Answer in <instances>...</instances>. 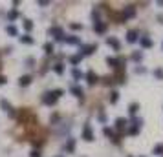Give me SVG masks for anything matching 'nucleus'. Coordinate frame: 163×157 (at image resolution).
I'll list each match as a JSON object with an SVG mask.
<instances>
[{
	"label": "nucleus",
	"mask_w": 163,
	"mask_h": 157,
	"mask_svg": "<svg viewBox=\"0 0 163 157\" xmlns=\"http://www.w3.org/2000/svg\"><path fill=\"white\" fill-rule=\"evenodd\" d=\"M141 46L143 48H152V40H150V38H141Z\"/></svg>",
	"instance_id": "obj_13"
},
{
	"label": "nucleus",
	"mask_w": 163,
	"mask_h": 157,
	"mask_svg": "<svg viewBox=\"0 0 163 157\" xmlns=\"http://www.w3.org/2000/svg\"><path fill=\"white\" fill-rule=\"evenodd\" d=\"M73 148H75V139H70V141H68V144H66V150L68 152H73Z\"/></svg>",
	"instance_id": "obj_17"
},
{
	"label": "nucleus",
	"mask_w": 163,
	"mask_h": 157,
	"mask_svg": "<svg viewBox=\"0 0 163 157\" xmlns=\"http://www.w3.org/2000/svg\"><path fill=\"white\" fill-rule=\"evenodd\" d=\"M72 29H81V24H72Z\"/></svg>",
	"instance_id": "obj_33"
},
{
	"label": "nucleus",
	"mask_w": 163,
	"mask_h": 157,
	"mask_svg": "<svg viewBox=\"0 0 163 157\" xmlns=\"http://www.w3.org/2000/svg\"><path fill=\"white\" fill-rule=\"evenodd\" d=\"M72 75H73V78H81V77H83V73L79 71L77 68H73V70H72Z\"/></svg>",
	"instance_id": "obj_21"
},
{
	"label": "nucleus",
	"mask_w": 163,
	"mask_h": 157,
	"mask_svg": "<svg viewBox=\"0 0 163 157\" xmlns=\"http://www.w3.org/2000/svg\"><path fill=\"white\" fill-rule=\"evenodd\" d=\"M29 82H31V77H29V75H24V77L20 78V86H28Z\"/></svg>",
	"instance_id": "obj_14"
},
{
	"label": "nucleus",
	"mask_w": 163,
	"mask_h": 157,
	"mask_svg": "<svg viewBox=\"0 0 163 157\" xmlns=\"http://www.w3.org/2000/svg\"><path fill=\"white\" fill-rule=\"evenodd\" d=\"M51 50H53V46H51V44H44V51H46L48 55H51V53H53Z\"/></svg>",
	"instance_id": "obj_25"
},
{
	"label": "nucleus",
	"mask_w": 163,
	"mask_h": 157,
	"mask_svg": "<svg viewBox=\"0 0 163 157\" xmlns=\"http://www.w3.org/2000/svg\"><path fill=\"white\" fill-rule=\"evenodd\" d=\"M83 139H85V141H93V132L90 128V124H85V130H83Z\"/></svg>",
	"instance_id": "obj_1"
},
{
	"label": "nucleus",
	"mask_w": 163,
	"mask_h": 157,
	"mask_svg": "<svg viewBox=\"0 0 163 157\" xmlns=\"http://www.w3.org/2000/svg\"><path fill=\"white\" fill-rule=\"evenodd\" d=\"M154 154H156V155H161V154H163V144H158V146H156V148H154Z\"/></svg>",
	"instance_id": "obj_26"
},
{
	"label": "nucleus",
	"mask_w": 163,
	"mask_h": 157,
	"mask_svg": "<svg viewBox=\"0 0 163 157\" xmlns=\"http://www.w3.org/2000/svg\"><path fill=\"white\" fill-rule=\"evenodd\" d=\"M53 70H55V73H62V71H64V66H62V64H55Z\"/></svg>",
	"instance_id": "obj_27"
},
{
	"label": "nucleus",
	"mask_w": 163,
	"mask_h": 157,
	"mask_svg": "<svg viewBox=\"0 0 163 157\" xmlns=\"http://www.w3.org/2000/svg\"><path fill=\"white\" fill-rule=\"evenodd\" d=\"M44 102H46V104L48 106H53V104H55V101H57V97H55V93H46V95H44V99H42Z\"/></svg>",
	"instance_id": "obj_2"
},
{
	"label": "nucleus",
	"mask_w": 163,
	"mask_h": 157,
	"mask_svg": "<svg viewBox=\"0 0 163 157\" xmlns=\"http://www.w3.org/2000/svg\"><path fill=\"white\" fill-rule=\"evenodd\" d=\"M108 44H110V46L114 48V50H117V51H119V42H117L116 40V38H108V40H106Z\"/></svg>",
	"instance_id": "obj_12"
},
{
	"label": "nucleus",
	"mask_w": 163,
	"mask_h": 157,
	"mask_svg": "<svg viewBox=\"0 0 163 157\" xmlns=\"http://www.w3.org/2000/svg\"><path fill=\"white\" fill-rule=\"evenodd\" d=\"M125 126H126V121H125V119H117V121H116V128H117V130H123Z\"/></svg>",
	"instance_id": "obj_11"
},
{
	"label": "nucleus",
	"mask_w": 163,
	"mask_h": 157,
	"mask_svg": "<svg viewBox=\"0 0 163 157\" xmlns=\"http://www.w3.org/2000/svg\"><path fill=\"white\" fill-rule=\"evenodd\" d=\"M70 62H72V64H79V62H81V55H73V57H70Z\"/></svg>",
	"instance_id": "obj_20"
},
{
	"label": "nucleus",
	"mask_w": 163,
	"mask_h": 157,
	"mask_svg": "<svg viewBox=\"0 0 163 157\" xmlns=\"http://www.w3.org/2000/svg\"><path fill=\"white\" fill-rule=\"evenodd\" d=\"M24 29H26V31L33 29V22H31V20H24Z\"/></svg>",
	"instance_id": "obj_22"
},
{
	"label": "nucleus",
	"mask_w": 163,
	"mask_h": 157,
	"mask_svg": "<svg viewBox=\"0 0 163 157\" xmlns=\"http://www.w3.org/2000/svg\"><path fill=\"white\" fill-rule=\"evenodd\" d=\"M103 134H106V135H112V130H110V128H105V130H103Z\"/></svg>",
	"instance_id": "obj_32"
},
{
	"label": "nucleus",
	"mask_w": 163,
	"mask_h": 157,
	"mask_svg": "<svg viewBox=\"0 0 163 157\" xmlns=\"http://www.w3.org/2000/svg\"><path fill=\"white\" fill-rule=\"evenodd\" d=\"M20 40H22L24 44H33V38L29 37V35H24V37H20Z\"/></svg>",
	"instance_id": "obj_18"
},
{
	"label": "nucleus",
	"mask_w": 163,
	"mask_h": 157,
	"mask_svg": "<svg viewBox=\"0 0 163 157\" xmlns=\"http://www.w3.org/2000/svg\"><path fill=\"white\" fill-rule=\"evenodd\" d=\"M134 7H132V6H126L125 7V11H123V17H125V18H130V17H134Z\"/></svg>",
	"instance_id": "obj_6"
},
{
	"label": "nucleus",
	"mask_w": 163,
	"mask_h": 157,
	"mask_svg": "<svg viewBox=\"0 0 163 157\" xmlns=\"http://www.w3.org/2000/svg\"><path fill=\"white\" fill-rule=\"evenodd\" d=\"M72 93H73V95H77L79 99H81V97H83V90H81V88H79V86H72Z\"/></svg>",
	"instance_id": "obj_10"
},
{
	"label": "nucleus",
	"mask_w": 163,
	"mask_h": 157,
	"mask_svg": "<svg viewBox=\"0 0 163 157\" xmlns=\"http://www.w3.org/2000/svg\"><path fill=\"white\" fill-rule=\"evenodd\" d=\"M95 31L97 33H105L106 31V24L105 22H95Z\"/></svg>",
	"instance_id": "obj_8"
},
{
	"label": "nucleus",
	"mask_w": 163,
	"mask_h": 157,
	"mask_svg": "<svg viewBox=\"0 0 163 157\" xmlns=\"http://www.w3.org/2000/svg\"><path fill=\"white\" fill-rule=\"evenodd\" d=\"M95 44H92V46H83V55H92L93 51H95Z\"/></svg>",
	"instance_id": "obj_5"
},
{
	"label": "nucleus",
	"mask_w": 163,
	"mask_h": 157,
	"mask_svg": "<svg viewBox=\"0 0 163 157\" xmlns=\"http://www.w3.org/2000/svg\"><path fill=\"white\" fill-rule=\"evenodd\" d=\"M137 108H139V104H137V102H134V104H130L128 106V111H130V115H134L136 111H137Z\"/></svg>",
	"instance_id": "obj_16"
},
{
	"label": "nucleus",
	"mask_w": 163,
	"mask_h": 157,
	"mask_svg": "<svg viewBox=\"0 0 163 157\" xmlns=\"http://www.w3.org/2000/svg\"><path fill=\"white\" fill-rule=\"evenodd\" d=\"M86 78H88V84H95V82H97V77H95V73H93V71L88 73Z\"/></svg>",
	"instance_id": "obj_9"
},
{
	"label": "nucleus",
	"mask_w": 163,
	"mask_h": 157,
	"mask_svg": "<svg viewBox=\"0 0 163 157\" xmlns=\"http://www.w3.org/2000/svg\"><path fill=\"white\" fill-rule=\"evenodd\" d=\"M50 33H51V35H55V40H61V38H64L62 29H61V28H51V29H50Z\"/></svg>",
	"instance_id": "obj_3"
},
{
	"label": "nucleus",
	"mask_w": 163,
	"mask_h": 157,
	"mask_svg": "<svg viewBox=\"0 0 163 157\" xmlns=\"http://www.w3.org/2000/svg\"><path fill=\"white\" fill-rule=\"evenodd\" d=\"M7 33H9L11 37H17V35H18V29L15 28V26H9V28H7Z\"/></svg>",
	"instance_id": "obj_15"
},
{
	"label": "nucleus",
	"mask_w": 163,
	"mask_h": 157,
	"mask_svg": "<svg viewBox=\"0 0 163 157\" xmlns=\"http://www.w3.org/2000/svg\"><path fill=\"white\" fill-rule=\"evenodd\" d=\"M132 58H134V60H139V58H141V53H136V55H132Z\"/></svg>",
	"instance_id": "obj_31"
},
{
	"label": "nucleus",
	"mask_w": 163,
	"mask_h": 157,
	"mask_svg": "<svg viewBox=\"0 0 163 157\" xmlns=\"http://www.w3.org/2000/svg\"><path fill=\"white\" fill-rule=\"evenodd\" d=\"M126 40L128 42H136L137 40V31H136V29H130V31L126 33Z\"/></svg>",
	"instance_id": "obj_4"
},
{
	"label": "nucleus",
	"mask_w": 163,
	"mask_h": 157,
	"mask_svg": "<svg viewBox=\"0 0 163 157\" xmlns=\"http://www.w3.org/2000/svg\"><path fill=\"white\" fill-rule=\"evenodd\" d=\"M110 95H112V97H110V102H117V99H119V93H117V91H112Z\"/></svg>",
	"instance_id": "obj_24"
},
{
	"label": "nucleus",
	"mask_w": 163,
	"mask_h": 157,
	"mask_svg": "<svg viewBox=\"0 0 163 157\" xmlns=\"http://www.w3.org/2000/svg\"><path fill=\"white\" fill-rule=\"evenodd\" d=\"M106 62H108L110 66H116V64H117V60H116V58H106Z\"/></svg>",
	"instance_id": "obj_28"
},
{
	"label": "nucleus",
	"mask_w": 163,
	"mask_h": 157,
	"mask_svg": "<svg viewBox=\"0 0 163 157\" xmlns=\"http://www.w3.org/2000/svg\"><path fill=\"white\" fill-rule=\"evenodd\" d=\"M156 77L158 78H163V71L161 70H156Z\"/></svg>",
	"instance_id": "obj_29"
},
{
	"label": "nucleus",
	"mask_w": 163,
	"mask_h": 157,
	"mask_svg": "<svg viewBox=\"0 0 163 157\" xmlns=\"http://www.w3.org/2000/svg\"><path fill=\"white\" fill-rule=\"evenodd\" d=\"M17 17H18V11H17V9H13V11H9V15H7V18H9V20H15Z\"/></svg>",
	"instance_id": "obj_19"
},
{
	"label": "nucleus",
	"mask_w": 163,
	"mask_h": 157,
	"mask_svg": "<svg viewBox=\"0 0 163 157\" xmlns=\"http://www.w3.org/2000/svg\"><path fill=\"white\" fill-rule=\"evenodd\" d=\"M53 93H55V97H57V99H59V97H61V95H62V90H55V91H53Z\"/></svg>",
	"instance_id": "obj_30"
},
{
	"label": "nucleus",
	"mask_w": 163,
	"mask_h": 157,
	"mask_svg": "<svg viewBox=\"0 0 163 157\" xmlns=\"http://www.w3.org/2000/svg\"><path fill=\"white\" fill-rule=\"evenodd\" d=\"M31 157H41V154L39 152H31Z\"/></svg>",
	"instance_id": "obj_34"
},
{
	"label": "nucleus",
	"mask_w": 163,
	"mask_h": 157,
	"mask_svg": "<svg viewBox=\"0 0 163 157\" xmlns=\"http://www.w3.org/2000/svg\"><path fill=\"white\" fill-rule=\"evenodd\" d=\"M66 42H68V44H79L81 40H79L77 37H68V38H66Z\"/></svg>",
	"instance_id": "obj_23"
},
{
	"label": "nucleus",
	"mask_w": 163,
	"mask_h": 157,
	"mask_svg": "<svg viewBox=\"0 0 163 157\" xmlns=\"http://www.w3.org/2000/svg\"><path fill=\"white\" fill-rule=\"evenodd\" d=\"M0 84H6V77H0Z\"/></svg>",
	"instance_id": "obj_35"
},
{
	"label": "nucleus",
	"mask_w": 163,
	"mask_h": 157,
	"mask_svg": "<svg viewBox=\"0 0 163 157\" xmlns=\"http://www.w3.org/2000/svg\"><path fill=\"white\" fill-rule=\"evenodd\" d=\"M139 124H141V121H136V122H132V126H130V130H128V132H130L132 135H136L137 132H139Z\"/></svg>",
	"instance_id": "obj_7"
}]
</instances>
